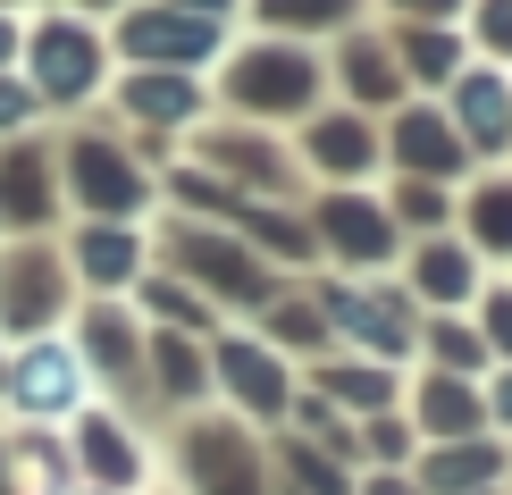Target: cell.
Listing matches in <instances>:
<instances>
[{"instance_id":"6da1fadb","label":"cell","mask_w":512,"mask_h":495,"mask_svg":"<svg viewBox=\"0 0 512 495\" xmlns=\"http://www.w3.org/2000/svg\"><path fill=\"white\" fill-rule=\"evenodd\" d=\"M34 68H42L51 93H84L93 68H101V51H93V34H84V26H42L34 34Z\"/></svg>"},{"instance_id":"7a4b0ae2","label":"cell","mask_w":512,"mask_h":495,"mask_svg":"<svg viewBox=\"0 0 512 495\" xmlns=\"http://www.w3.org/2000/svg\"><path fill=\"white\" fill-rule=\"evenodd\" d=\"M210 42H219V34H210L202 17H177V9H152V17L126 26V51H135V59H202Z\"/></svg>"},{"instance_id":"3957f363","label":"cell","mask_w":512,"mask_h":495,"mask_svg":"<svg viewBox=\"0 0 512 495\" xmlns=\"http://www.w3.org/2000/svg\"><path fill=\"white\" fill-rule=\"evenodd\" d=\"M244 101H261V110H294V101L311 93V68L303 59H286V51H261V59H244Z\"/></svg>"},{"instance_id":"277c9868","label":"cell","mask_w":512,"mask_h":495,"mask_svg":"<svg viewBox=\"0 0 512 495\" xmlns=\"http://www.w3.org/2000/svg\"><path fill=\"white\" fill-rule=\"evenodd\" d=\"M17 395L34 403V412H59V403H76V361L68 353H26V378H17Z\"/></svg>"},{"instance_id":"5b68a950","label":"cell","mask_w":512,"mask_h":495,"mask_svg":"<svg viewBox=\"0 0 512 495\" xmlns=\"http://www.w3.org/2000/svg\"><path fill=\"white\" fill-rule=\"evenodd\" d=\"M462 126L487 135V143L504 135V84H496V76H471V84H462Z\"/></svg>"},{"instance_id":"8992f818","label":"cell","mask_w":512,"mask_h":495,"mask_svg":"<svg viewBox=\"0 0 512 495\" xmlns=\"http://www.w3.org/2000/svg\"><path fill=\"white\" fill-rule=\"evenodd\" d=\"M76 168H84V177H76V185H84V193H93V202H135V193H143V185H135V177H126V168H118L110 152H84Z\"/></svg>"},{"instance_id":"52a82bcc","label":"cell","mask_w":512,"mask_h":495,"mask_svg":"<svg viewBox=\"0 0 512 495\" xmlns=\"http://www.w3.org/2000/svg\"><path fill=\"white\" fill-rule=\"evenodd\" d=\"M328 227H336V244H345V252H361V261H370V252H387V227H378V210H353V202H345Z\"/></svg>"},{"instance_id":"ba28073f","label":"cell","mask_w":512,"mask_h":495,"mask_svg":"<svg viewBox=\"0 0 512 495\" xmlns=\"http://www.w3.org/2000/svg\"><path fill=\"white\" fill-rule=\"evenodd\" d=\"M353 0H261V17L269 26H336Z\"/></svg>"},{"instance_id":"9c48e42d","label":"cell","mask_w":512,"mask_h":495,"mask_svg":"<svg viewBox=\"0 0 512 495\" xmlns=\"http://www.w3.org/2000/svg\"><path fill=\"white\" fill-rule=\"evenodd\" d=\"M135 110H143V118H185V110H194V93L168 84V76H143V84H135Z\"/></svg>"},{"instance_id":"30bf717a","label":"cell","mask_w":512,"mask_h":495,"mask_svg":"<svg viewBox=\"0 0 512 495\" xmlns=\"http://www.w3.org/2000/svg\"><path fill=\"white\" fill-rule=\"evenodd\" d=\"M403 152L429 160V168H454V135H445V126H429V118H403Z\"/></svg>"},{"instance_id":"8fae6325","label":"cell","mask_w":512,"mask_h":495,"mask_svg":"<svg viewBox=\"0 0 512 495\" xmlns=\"http://www.w3.org/2000/svg\"><path fill=\"white\" fill-rule=\"evenodd\" d=\"M227 370H236V386H244L252 403H286V386L269 378V361H261V353H227Z\"/></svg>"},{"instance_id":"7c38bea8","label":"cell","mask_w":512,"mask_h":495,"mask_svg":"<svg viewBox=\"0 0 512 495\" xmlns=\"http://www.w3.org/2000/svg\"><path fill=\"white\" fill-rule=\"evenodd\" d=\"M403 59H412L420 76H445V68H454V51H445V34H429V26H412V34H403Z\"/></svg>"},{"instance_id":"4fadbf2b","label":"cell","mask_w":512,"mask_h":495,"mask_svg":"<svg viewBox=\"0 0 512 495\" xmlns=\"http://www.w3.org/2000/svg\"><path fill=\"white\" fill-rule=\"evenodd\" d=\"M84 261H93V277H118L135 252H126V235H110V227H93V244H84Z\"/></svg>"},{"instance_id":"5bb4252c","label":"cell","mask_w":512,"mask_h":495,"mask_svg":"<svg viewBox=\"0 0 512 495\" xmlns=\"http://www.w3.org/2000/svg\"><path fill=\"white\" fill-rule=\"evenodd\" d=\"M479 227H496L487 244H512V193H487V202H479Z\"/></svg>"},{"instance_id":"9a60e30c","label":"cell","mask_w":512,"mask_h":495,"mask_svg":"<svg viewBox=\"0 0 512 495\" xmlns=\"http://www.w3.org/2000/svg\"><path fill=\"white\" fill-rule=\"evenodd\" d=\"M479 34L496 42V51H512V0H487V9H479Z\"/></svg>"},{"instance_id":"2e32d148","label":"cell","mask_w":512,"mask_h":495,"mask_svg":"<svg viewBox=\"0 0 512 495\" xmlns=\"http://www.w3.org/2000/svg\"><path fill=\"white\" fill-rule=\"evenodd\" d=\"M420 269H429V286H437V294H462V261H454V252H429Z\"/></svg>"},{"instance_id":"e0dca14e","label":"cell","mask_w":512,"mask_h":495,"mask_svg":"<svg viewBox=\"0 0 512 495\" xmlns=\"http://www.w3.org/2000/svg\"><path fill=\"white\" fill-rule=\"evenodd\" d=\"M319 160H361V135L353 126H328V135H319Z\"/></svg>"},{"instance_id":"ac0fdd59","label":"cell","mask_w":512,"mask_h":495,"mask_svg":"<svg viewBox=\"0 0 512 495\" xmlns=\"http://www.w3.org/2000/svg\"><path fill=\"white\" fill-rule=\"evenodd\" d=\"M34 110V93H26V84H0V126H9V118H26Z\"/></svg>"},{"instance_id":"d6986e66","label":"cell","mask_w":512,"mask_h":495,"mask_svg":"<svg viewBox=\"0 0 512 495\" xmlns=\"http://www.w3.org/2000/svg\"><path fill=\"white\" fill-rule=\"evenodd\" d=\"M194 9H227V0H194Z\"/></svg>"},{"instance_id":"ffe728a7","label":"cell","mask_w":512,"mask_h":495,"mask_svg":"<svg viewBox=\"0 0 512 495\" xmlns=\"http://www.w3.org/2000/svg\"><path fill=\"white\" fill-rule=\"evenodd\" d=\"M0 59H9V26H0Z\"/></svg>"},{"instance_id":"44dd1931","label":"cell","mask_w":512,"mask_h":495,"mask_svg":"<svg viewBox=\"0 0 512 495\" xmlns=\"http://www.w3.org/2000/svg\"><path fill=\"white\" fill-rule=\"evenodd\" d=\"M496 403H504V412H512V386H504V395H496Z\"/></svg>"},{"instance_id":"7402d4cb","label":"cell","mask_w":512,"mask_h":495,"mask_svg":"<svg viewBox=\"0 0 512 495\" xmlns=\"http://www.w3.org/2000/svg\"><path fill=\"white\" fill-rule=\"evenodd\" d=\"M420 9H445V0H420Z\"/></svg>"}]
</instances>
